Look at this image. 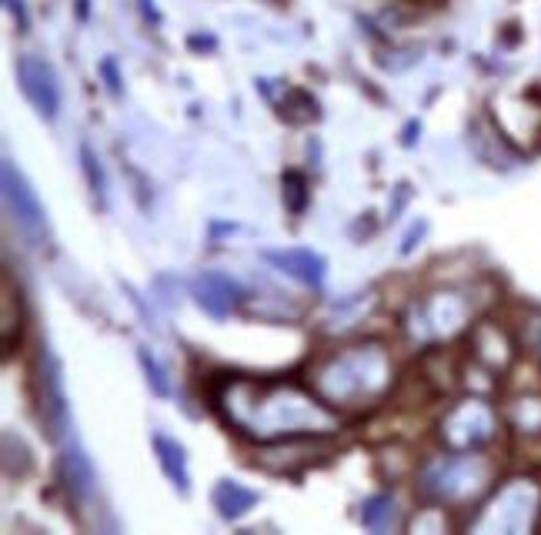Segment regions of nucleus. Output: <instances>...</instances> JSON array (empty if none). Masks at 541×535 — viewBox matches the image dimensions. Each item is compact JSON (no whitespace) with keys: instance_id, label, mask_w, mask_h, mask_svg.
Here are the masks:
<instances>
[{"instance_id":"423d86ee","label":"nucleus","mask_w":541,"mask_h":535,"mask_svg":"<svg viewBox=\"0 0 541 535\" xmlns=\"http://www.w3.org/2000/svg\"><path fill=\"white\" fill-rule=\"evenodd\" d=\"M505 415L488 402V395H465L451 402L438 418V442L445 452H485L498 442Z\"/></svg>"},{"instance_id":"bb28decb","label":"nucleus","mask_w":541,"mask_h":535,"mask_svg":"<svg viewBox=\"0 0 541 535\" xmlns=\"http://www.w3.org/2000/svg\"><path fill=\"white\" fill-rule=\"evenodd\" d=\"M101 74H104L107 91H111L114 97H121V74H117V64L111 61V57H104L101 61Z\"/></svg>"},{"instance_id":"6e6552de","label":"nucleus","mask_w":541,"mask_h":535,"mask_svg":"<svg viewBox=\"0 0 541 535\" xmlns=\"http://www.w3.org/2000/svg\"><path fill=\"white\" fill-rule=\"evenodd\" d=\"M0 184H4V204H7V211H11V218L31 238H41L44 225H47L44 204L37 198V191L31 188V181L24 178L21 168H17L11 158L0 161Z\"/></svg>"},{"instance_id":"0eeeda50","label":"nucleus","mask_w":541,"mask_h":535,"mask_svg":"<svg viewBox=\"0 0 541 535\" xmlns=\"http://www.w3.org/2000/svg\"><path fill=\"white\" fill-rule=\"evenodd\" d=\"M491 121L498 138L521 154L541 148V87H518L491 97Z\"/></svg>"},{"instance_id":"9d476101","label":"nucleus","mask_w":541,"mask_h":535,"mask_svg":"<svg viewBox=\"0 0 541 535\" xmlns=\"http://www.w3.org/2000/svg\"><path fill=\"white\" fill-rule=\"evenodd\" d=\"M518 342L511 338L505 325L491 318H481L471 325V362H478L481 368H488L491 375H505L515 365Z\"/></svg>"},{"instance_id":"6ab92c4d","label":"nucleus","mask_w":541,"mask_h":535,"mask_svg":"<svg viewBox=\"0 0 541 535\" xmlns=\"http://www.w3.org/2000/svg\"><path fill=\"white\" fill-rule=\"evenodd\" d=\"M361 525L368 532H391L401 525V515H398V502L391 495H371L361 505Z\"/></svg>"},{"instance_id":"20e7f679","label":"nucleus","mask_w":541,"mask_h":535,"mask_svg":"<svg viewBox=\"0 0 541 535\" xmlns=\"http://www.w3.org/2000/svg\"><path fill=\"white\" fill-rule=\"evenodd\" d=\"M478 315V298L468 288H431L411 298L401 315V335L411 348H438L471 332Z\"/></svg>"},{"instance_id":"1a4fd4ad","label":"nucleus","mask_w":541,"mask_h":535,"mask_svg":"<svg viewBox=\"0 0 541 535\" xmlns=\"http://www.w3.org/2000/svg\"><path fill=\"white\" fill-rule=\"evenodd\" d=\"M17 84H21L24 97L31 101V107L41 118L47 121L57 118V111H61V81H57L54 67L44 57L24 54L17 61Z\"/></svg>"},{"instance_id":"39448f33","label":"nucleus","mask_w":541,"mask_h":535,"mask_svg":"<svg viewBox=\"0 0 541 535\" xmlns=\"http://www.w3.org/2000/svg\"><path fill=\"white\" fill-rule=\"evenodd\" d=\"M541 519V485L531 475H511L478 502L468 532L475 535H531Z\"/></svg>"},{"instance_id":"f257e3e1","label":"nucleus","mask_w":541,"mask_h":535,"mask_svg":"<svg viewBox=\"0 0 541 535\" xmlns=\"http://www.w3.org/2000/svg\"><path fill=\"white\" fill-rule=\"evenodd\" d=\"M211 405L241 439L278 445L288 439H328L341 432V412L324 405L308 385L284 378L221 375L211 388Z\"/></svg>"},{"instance_id":"f8f14e48","label":"nucleus","mask_w":541,"mask_h":535,"mask_svg":"<svg viewBox=\"0 0 541 535\" xmlns=\"http://www.w3.org/2000/svg\"><path fill=\"white\" fill-rule=\"evenodd\" d=\"M37 392H41V418L54 435H64L67 428V398L61 365L51 352H41V368H37Z\"/></svg>"},{"instance_id":"f3484780","label":"nucleus","mask_w":541,"mask_h":535,"mask_svg":"<svg viewBox=\"0 0 541 535\" xmlns=\"http://www.w3.org/2000/svg\"><path fill=\"white\" fill-rule=\"evenodd\" d=\"M4 285H0V342H4V355L14 352L21 342V298H17L11 271H4Z\"/></svg>"},{"instance_id":"4be33fe9","label":"nucleus","mask_w":541,"mask_h":535,"mask_svg":"<svg viewBox=\"0 0 541 535\" xmlns=\"http://www.w3.org/2000/svg\"><path fill=\"white\" fill-rule=\"evenodd\" d=\"M27 469H31V449L14 432H4V472L11 479H21Z\"/></svg>"},{"instance_id":"b1692460","label":"nucleus","mask_w":541,"mask_h":535,"mask_svg":"<svg viewBox=\"0 0 541 535\" xmlns=\"http://www.w3.org/2000/svg\"><path fill=\"white\" fill-rule=\"evenodd\" d=\"M445 529H448L445 505H435V502H431L428 509H418L415 519L408 522V532H415V535H441Z\"/></svg>"},{"instance_id":"aec40b11","label":"nucleus","mask_w":541,"mask_h":535,"mask_svg":"<svg viewBox=\"0 0 541 535\" xmlns=\"http://www.w3.org/2000/svg\"><path fill=\"white\" fill-rule=\"evenodd\" d=\"M278 114L288 124H311L318 121V101L304 91V87H284L281 101H278Z\"/></svg>"},{"instance_id":"cd10ccee","label":"nucleus","mask_w":541,"mask_h":535,"mask_svg":"<svg viewBox=\"0 0 541 535\" xmlns=\"http://www.w3.org/2000/svg\"><path fill=\"white\" fill-rule=\"evenodd\" d=\"M4 7L11 11L17 27H21V31H27V7H24V0H4Z\"/></svg>"},{"instance_id":"dca6fc26","label":"nucleus","mask_w":541,"mask_h":535,"mask_svg":"<svg viewBox=\"0 0 541 535\" xmlns=\"http://www.w3.org/2000/svg\"><path fill=\"white\" fill-rule=\"evenodd\" d=\"M151 445H154L157 465H161L164 475H167V482H171L181 495H188L191 492V469H188V452H184V445L177 439H167V435H161V432H154Z\"/></svg>"},{"instance_id":"2eb2a0df","label":"nucleus","mask_w":541,"mask_h":535,"mask_svg":"<svg viewBox=\"0 0 541 535\" xmlns=\"http://www.w3.org/2000/svg\"><path fill=\"white\" fill-rule=\"evenodd\" d=\"M57 479H61V485L74 502H87L94 495V482H97L94 465L77 445L61 452V459H57Z\"/></svg>"},{"instance_id":"393cba45","label":"nucleus","mask_w":541,"mask_h":535,"mask_svg":"<svg viewBox=\"0 0 541 535\" xmlns=\"http://www.w3.org/2000/svg\"><path fill=\"white\" fill-rule=\"evenodd\" d=\"M518 342H521V348H528L531 358L541 365V311H528V315L521 318Z\"/></svg>"},{"instance_id":"5701e85b","label":"nucleus","mask_w":541,"mask_h":535,"mask_svg":"<svg viewBox=\"0 0 541 535\" xmlns=\"http://www.w3.org/2000/svg\"><path fill=\"white\" fill-rule=\"evenodd\" d=\"M137 362H141V368H144V378H147V385H151V392L157 398H171V378H167L164 365L157 362V358L147 352V348L137 352Z\"/></svg>"},{"instance_id":"c85d7f7f","label":"nucleus","mask_w":541,"mask_h":535,"mask_svg":"<svg viewBox=\"0 0 541 535\" xmlns=\"http://www.w3.org/2000/svg\"><path fill=\"white\" fill-rule=\"evenodd\" d=\"M188 44H191V47H204V51H214V47H218V41H214V37H201V34H194Z\"/></svg>"},{"instance_id":"a878e982","label":"nucleus","mask_w":541,"mask_h":535,"mask_svg":"<svg viewBox=\"0 0 541 535\" xmlns=\"http://www.w3.org/2000/svg\"><path fill=\"white\" fill-rule=\"evenodd\" d=\"M81 168H84V174H87V184H91L94 198L104 204V171H101V164H97L94 151L87 148V144H81Z\"/></svg>"},{"instance_id":"7ed1b4c3","label":"nucleus","mask_w":541,"mask_h":535,"mask_svg":"<svg viewBox=\"0 0 541 535\" xmlns=\"http://www.w3.org/2000/svg\"><path fill=\"white\" fill-rule=\"evenodd\" d=\"M498 462L485 452H445L421 462L415 489L421 499L445 509H471L495 489Z\"/></svg>"},{"instance_id":"ddd939ff","label":"nucleus","mask_w":541,"mask_h":535,"mask_svg":"<svg viewBox=\"0 0 541 535\" xmlns=\"http://www.w3.org/2000/svg\"><path fill=\"white\" fill-rule=\"evenodd\" d=\"M264 261L274 265L284 275H291L294 281L308 288H321L324 275H328V261L311 248H284V251H264Z\"/></svg>"},{"instance_id":"f03ea898","label":"nucleus","mask_w":541,"mask_h":535,"mask_svg":"<svg viewBox=\"0 0 541 535\" xmlns=\"http://www.w3.org/2000/svg\"><path fill=\"white\" fill-rule=\"evenodd\" d=\"M395 382V358L381 342L338 345L308 368V385L334 412H368L385 402Z\"/></svg>"},{"instance_id":"4468645a","label":"nucleus","mask_w":541,"mask_h":535,"mask_svg":"<svg viewBox=\"0 0 541 535\" xmlns=\"http://www.w3.org/2000/svg\"><path fill=\"white\" fill-rule=\"evenodd\" d=\"M501 415H505V425L518 435V439H525V442L541 439V392L538 388H521V392H515L505 402V408H501Z\"/></svg>"},{"instance_id":"9b49d317","label":"nucleus","mask_w":541,"mask_h":535,"mask_svg":"<svg viewBox=\"0 0 541 535\" xmlns=\"http://www.w3.org/2000/svg\"><path fill=\"white\" fill-rule=\"evenodd\" d=\"M194 301H198L211 318L224 321L231 318L234 311L244 308L248 295H244V288L234 278L221 275V271H204V275H198V281H194Z\"/></svg>"},{"instance_id":"c756f323","label":"nucleus","mask_w":541,"mask_h":535,"mask_svg":"<svg viewBox=\"0 0 541 535\" xmlns=\"http://www.w3.org/2000/svg\"><path fill=\"white\" fill-rule=\"evenodd\" d=\"M141 7H144V17H147V21H154V24H161V14H157V7H154V0H141Z\"/></svg>"},{"instance_id":"412c9836","label":"nucleus","mask_w":541,"mask_h":535,"mask_svg":"<svg viewBox=\"0 0 541 535\" xmlns=\"http://www.w3.org/2000/svg\"><path fill=\"white\" fill-rule=\"evenodd\" d=\"M281 198H284V208H288L294 218H301V214L308 211L311 188H308V178H304V171H298V168L284 171V178H281Z\"/></svg>"},{"instance_id":"a211bd4d","label":"nucleus","mask_w":541,"mask_h":535,"mask_svg":"<svg viewBox=\"0 0 541 535\" xmlns=\"http://www.w3.org/2000/svg\"><path fill=\"white\" fill-rule=\"evenodd\" d=\"M211 505L218 509L221 519H241V515H248L254 505H258V492H251V489H244L241 482H234V479H221L218 485H214V492H211Z\"/></svg>"}]
</instances>
